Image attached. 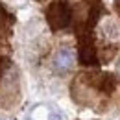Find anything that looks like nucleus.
Masks as SVG:
<instances>
[{"instance_id": "20e7f679", "label": "nucleus", "mask_w": 120, "mask_h": 120, "mask_svg": "<svg viewBox=\"0 0 120 120\" xmlns=\"http://www.w3.org/2000/svg\"><path fill=\"white\" fill-rule=\"evenodd\" d=\"M52 65H54V70H56V72L65 74V72L70 70L72 65H74V52H72L70 48H61V50H57V54L54 56Z\"/></svg>"}, {"instance_id": "9d476101", "label": "nucleus", "mask_w": 120, "mask_h": 120, "mask_svg": "<svg viewBox=\"0 0 120 120\" xmlns=\"http://www.w3.org/2000/svg\"><path fill=\"white\" fill-rule=\"evenodd\" d=\"M26 120H30V118H26Z\"/></svg>"}, {"instance_id": "9b49d317", "label": "nucleus", "mask_w": 120, "mask_h": 120, "mask_svg": "<svg viewBox=\"0 0 120 120\" xmlns=\"http://www.w3.org/2000/svg\"><path fill=\"white\" fill-rule=\"evenodd\" d=\"M0 120H2V118H0Z\"/></svg>"}, {"instance_id": "f03ea898", "label": "nucleus", "mask_w": 120, "mask_h": 120, "mask_svg": "<svg viewBox=\"0 0 120 120\" xmlns=\"http://www.w3.org/2000/svg\"><path fill=\"white\" fill-rule=\"evenodd\" d=\"M46 22L54 31L65 30L72 22V8L67 0H56L46 8Z\"/></svg>"}, {"instance_id": "39448f33", "label": "nucleus", "mask_w": 120, "mask_h": 120, "mask_svg": "<svg viewBox=\"0 0 120 120\" xmlns=\"http://www.w3.org/2000/svg\"><path fill=\"white\" fill-rule=\"evenodd\" d=\"M13 22H15L13 15H9L8 9L0 4V37H6V35L11 33V26H13Z\"/></svg>"}, {"instance_id": "7ed1b4c3", "label": "nucleus", "mask_w": 120, "mask_h": 120, "mask_svg": "<svg viewBox=\"0 0 120 120\" xmlns=\"http://www.w3.org/2000/svg\"><path fill=\"white\" fill-rule=\"evenodd\" d=\"M78 59L83 67H98L100 56L94 46L92 33H79V48H78Z\"/></svg>"}, {"instance_id": "f257e3e1", "label": "nucleus", "mask_w": 120, "mask_h": 120, "mask_svg": "<svg viewBox=\"0 0 120 120\" xmlns=\"http://www.w3.org/2000/svg\"><path fill=\"white\" fill-rule=\"evenodd\" d=\"M78 79L85 83L92 92L104 98H109L116 89V78L115 74H109V72H85L78 76Z\"/></svg>"}, {"instance_id": "0eeeda50", "label": "nucleus", "mask_w": 120, "mask_h": 120, "mask_svg": "<svg viewBox=\"0 0 120 120\" xmlns=\"http://www.w3.org/2000/svg\"><path fill=\"white\" fill-rule=\"evenodd\" d=\"M48 120H65V116L61 115L59 111H52V113H50V116H48Z\"/></svg>"}, {"instance_id": "6e6552de", "label": "nucleus", "mask_w": 120, "mask_h": 120, "mask_svg": "<svg viewBox=\"0 0 120 120\" xmlns=\"http://www.w3.org/2000/svg\"><path fill=\"white\" fill-rule=\"evenodd\" d=\"M116 9H118V13H120V0H116Z\"/></svg>"}, {"instance_id": "423d86ee", "label": "nucleus", "mask_w": 120, "mask_h": 120, "mask_svg": "<svg viewBox=\"0 0 120 120\" xmlns=\"http://www.w3.org/2000/svg\"><path fill=\"white\" fill-rule=\"evenodd\" d=\"M9 59L6 57V56H0V79L2 78H6V72H8V68H9Z\"/></svg>"}, {"instance_id": "1a4fd4ad", "label": "nucleus", "mask_w": 120, "mask_h": 120, "mask_svg": "<svg viewBox=\"0 0 120 120\" xmlns=\"http://www.w3.org/2000/svg\"><path fill=\"white\" fill-rule=\"evenodd\" d=\"M118 74H120V63H118Z\"/></svg>"}]
</instances>
